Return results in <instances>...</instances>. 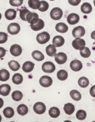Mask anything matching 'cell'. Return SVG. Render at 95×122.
Listing matches in <instances>:
<instances>
[{"label":"cell","mask_w":95,"mask_h":122,"mask_svg":"<svg viewBox=\"0 0 95 122\" xmlns=\"http://www.w3.org/2000/svg\"><path fill=\"white\" fill-rule=\"evenodd\" d=\"M22 47L20 45L18 44H14L12 45L10 47V52L11 54L14 56H18L22 54Z\"/></svg>","instance_id":"9"},{"label":"cell","mask_w":95,"mask_h":122,"mask_svg":"<svg viewBox=\"0 0 95 122\" xmlns=\"http://www.w3.org/2000/svg\"><path fill=\"white\" fill-rule=\"evenodd\" d=\"M87 117V113L83 110H79L76 112V118L78 120H84Z\"/></svg>","instance_id":"36"},{"label":"cell","mask_w":95,"mask_h":122,"mask_svg":"<svg viewBox=\"0 0 95 122\" xmlns=\"http://www.w3.org/2000/svg\"><path fill=\"white\" fill-rule=\"evenodd\" d=\"M30 11L27 9H23L20 10V18L23 21H27V15Z\"/></svg>","instance_id":"37"},{"label":"cell","mask_w":95,"mask_h":122,"mask_svg":"<svg viewBox=\"0 0 95 122\" xmlns=\"http://www.w3.org/2000/svg\"><path fill=\"white\" fill-rule=\"evenodd\" d=\"M39 20L38 15L37 13L29 12L27 15V21L30 24H34Z\"/></svg>","instance_id":"14"},{"label":"cell","mask_w":95,"mask_h":122,"mask_svg":"<svg viewBox=\"0 0 95 122\" xmlns=\"http://www.w3.org/2000/svg\"><path fill=\"white\" fill-rule=\"evenodd\" d=\"M32 56L34 59H35V60L38 61H43L44 59V58H45L43 54L41 52L38 51V50H34V51H33L32 53Z\"/></svg>","instance_id":"23"},{"label":"cell","mask_w":95,"mask_h":122,"mask_svg":"<svg viewBox=\"0 0 95 122\" xmlns=\"http://www.w3.org/2000/svg\"><path fill=\"white\" fill-rule=\"evenodd\" d=\"M48 114H49L50 117H52V118H57V117H58L60 115V110H59V108H57V107H52L49 110Z\"/></svg>","instance_id":"26"},{"label":"cell","mask_w":95,"mask_h":122,"mask_svg":"<svg viewBox=\"0 0 95 122\" xmlns=\"http://www.w3.org/2000/svg\"><path fill=\"white\" fill-rule=\"evenodd\" d=\"M9 66L10 69L13 71H18L20 69V64L15 61V60H11V61L9 62Z\"/></svg>","instance_id":"32"},{"label":"cell","mask_w":95,"mask_h":122,"mask_svg":"<svg viewBox=\"0 0 95 122\" xmlns=\"http://www.w3.org/2000/svg\"><path fill=\"white\" fill-rule=\"evenodd\" d=\"M78 85L80 87L86 88L90 84V81L85 77H81L80 78H79V80L78 81Z\"/></svg>","instance_id":"33"},{"label":"cell","mask_w":95,"mask_h":122,"mask_svg":"<svg viewBox=\"0 0 95 122\" xmlns=\"http://www.w3.org/2000/svg\"><path fill=\"white\" fill-rule=\"evenodd\" d=\"M80 20V17L76 13H71L67 17V22L71 25H74L77 24Z\"/></svg>","instance_id":"12"},{"label":"cell","mask_w":95,"mask_h":122,"mask_svg":"<svg viewBox=\"0 0 95 122\" xmlns=\"http://www.w3.org/2000/svg\"><path fill=\"white\" fill-rule=\"evenodd\" d=\"M12 82L16 85H20L23 82V77L20 73H15L12 77Z\"/></svg>","instance_id":"29"},{"label":"cell","mask_w":95,"mask_h":122,"mask_svg":"<svg viewBox=\"0 0 95 122\" xmlns=\"http://www.w3.org/2000/svg\"><path fill=\"white\" fill-rule=\"evenodd\" d=\"M94 5L95 6V0H94Z\"/></svg>","instance_id":"48"},{"label":"cell","mask_w":95,"mask_h":122,"mask_svg":"<svg viewBox=\"0 0 95 122\" xmlns=\"http://www.w3.org/2000/svg\"><path fill=\"white\" fill-rule=\"evenodd\" d=\"M64 112L68 115H71L73 113L75 112V106L71 103H66L64 106Z\"/></svg>","instance_id":"19"},{"label":"cell","mask_w":95,"mask_h":122,"mask_svg":"<svg viewBox=\"0 0 95 122\" xmlns=\"http://www.w3.org/2000/svg\"><path fill=\"white\" fill-rule=\"evenodd\" d=\"M50 18L53 20H59L62 18V17L63 15V11L60 8L55 7L51 10V11L50 13Z\"/></svg>","instance_id":"2"},{"label":"cell","mask_w":95,"mask_h":122,"mask_svg":"<svg viewBox=\"0 0 95 122\" xmlns=\"http://www.w3.org/2000/svg\"><path fill=\"white\" fill-rule=\"evenodd\" d=\"M48 9H49V4H48V3L47 1H43V0L41 1V5H40V7L38 8L39 11H41V12H45Z\"/></svg>","instance_id":"38"},{"label":"cell","mask_w":95,"mask_h":122,"mask_svg":"<svg viewBox=\"0 0 95 122\" xmlns=\"http://www.w3.org/2000/svg\"><path fill=\"white\" fill-rule=\"evenodd\" d=\"M58 80L61 81H64L68 78V73L65 70H59L57 73Z\"/></svg>","instance_id":"31"},{"label":"cell","mask_w":95,"mask_h":122,"mask_svg":"<svg viewBox=\"0 0 95 122\" xmlns=\"http://www.w3.org/2000/svg\"><path fill=\"white\" fill-rule=\"evenodd\" d=\"M68 1H69L70 5L74 6H76L78 4H80L81 0H68Z\"/></svg>","instance_id":"41"},{"label":"cell","mask_w":95,"mask_h":122,"mask_svg":"<svg viewBox=\"0 0 95 122\" xmlns=\"http://www.w3.org/2000/svg\"><path fill=\"white\" fill-rule=\"evenodd\" d=\"M3 114H4V115L5 117L9 119V118H11V117H13L14 116L15 112H14V110L12 107H6L4 110Z\"/></svg>","instance_id":"28"},{"label":"cell","mask_w":95,"mask_h":122,"mask_svg":"<svg viewBox=\"0 0 95 122\" xmlns=\"http://www.w3.org/2000/svg\"><path fill=\"white\" fill-rule=\"evenodd\" d=\"M55 29L57 32L59 33H62V34H64L68 31L69 30V27L66 24L63 23V22H59L57 23L55 26Z\"/></svg>","instance_id":"17"},{"label":"cell","mask_w":95,"mask_h":122,"mask_svg":"<svg viewBox=\"0 0 95 122\" xmlns=\"http://www.w3.org/2000/svg\"><path fill=\"white\" fill-rule=\"evenodd\" d=\"M50 36L46 31H43L42 33L38 34L37 36V42L39 44H41V45L47 43L48 42L50 41Z\"/></svg>","instance_id":"1"},{"label":"cell","mask_w":95,"mask_h":122,"mask_svg":"<svg viewBox=\"0 0 95 122\" xmlns=\"http://www.w3.org/2000/svg\"><path fill=\"white\" fill-rule=\"evenodd\" d=\"M46 52L48 56H53L56 55L57 52V50H56V47L53 45H48L46 48Z\"/></svg>","instance_id":"22"},{"label":"cell","mask_w":95,"mask_h":122,"mask_svg":"<svg viewBox=\"0 0 95 122\" xmlns=\"http://www.w3.org/2000/svg\"><path fill=\"white\" fill-rule=\"evenodd\" d=\"M1 13H0V20H1Z\"/></svg>","instance_id":"46"},{"label":"cell","mask_w":95,"mask_h":122,"mask_svg":"<svg viewBox=\"0 0 95 122\" xmlns=\"http://www.w3.org/2000/svg\"><path fill=\"white\" fill-rule=\"evenodd\" d=\"M81 11L85 13V14H89L92 11V7L91 6V4L90 3L85 2L82 4L81 7H80Z\"/></svg>","instance_id":"21"},{"label":"cell","mask_w":95,"mask_h":122,"mask_svg":"<svg viewBox=\"0 0 95 122\" xmlns=\"http://www.w3.org/2000/svg\"><path fill=\"white\" fill-rule=\"evenodd\" d=\"M90 95H91L92 97L95 98V85L92 86L90 88Z\"/></svg>","instance_id":"43"},{"label":"cell","mask_w":95,"mask_h":122,"mask_svg":"<svg viewBox=\"0 0 95 122\" xmlns=\"http://www.w3.org/2000/svg\"><path fill=\"white\" fill-rule=\"evenodd\" d=\"M6 55V50L2 47H0V58H2Z\"/></svg>","instance_id":"42"},{"label":"cell","mask_w":95,"mask_h":122,"mask_svg":"<svg viewBox=\"0 0 95 122\" xmlns=\"http://www.w3.org/2000/svg\"><path fill=\"white\" fill-rule=\"evenodd\" d=\"M41 68H42V71L44 73H53L55 71L56 67H55V64L53 62H51V61H46V62H44Z\"/></svg>","instance_id":"3"},{"label":"cell","mask_w":95,"mask_h":122,"mask_svg":"<svg viewBox=\"0 0 95 122\" xmlns=\"http://www.w3.org/2000/svg\"><path fill=\"white\" fill-rule=\"evenodd\" d=\"M10 77V73L6 69L0 70V81L6 82Z\"/></svg>","instance_id":"24"},{"label":"cell","mask_w":95,"mask_h":122,"mask_svg":"<svg viewBox=\"0 0 95 122\" xmlns=\"http://www.w3.org/2000/svg\"><path fill=\"white\" fill-rule=\"evenodd\" d=\"M85 34V29L82 26L76 27L72 31V35L75 38H81Z\"/></svg>","instance_id":"6"},{"label":"cell","mask_w":95,"mask_h":122,"mask_svg":"<svg viewBox=\"0 0 95 122\" xmlns=\"http://www.w3.org/2000/svg\"><path fill=\"white\" fill-rule=\"evenodd\" d=\"M17 112L21 116H25L28 113V107L24 104L19 105L17 107Z\"/></svg>","instance_id":"25"},{"label":"cell","mask_w":95,"mask_h":122,"mask_svg":"<svg viewBox=\"0 0 95 122\" xmlns=\"http://www.w3.org/2000/svg\"><path fill=\"white\" fill-rule=\"evenodd\" d=\"M70 68L73 71L78 72V71H80L82 69L83 64H82V62L80 61L75 59V60H73L70 63Z\"/></svg>","instance_id":"11"},{"label":"cell","mask_w":95,"mask_h":122,"mask_svg":"<svg viewBox=\"0 0 95 122\" xmlns=\"http://www.w3.org/2000/svg\"><path fill=\"white\" fill-rule=\"evenodd\" d=\"M11 90V87L9 85L4 84L0 85V95L3 96H6L10 94Z\"/></svg>","instance_id":"16"},{"label":"cell","mask_w":95,"mask_h":122,"mask_svg":"<svg viewBox=\"0 0 95 122\" xmlns=\"http://www.w3.org/2000/svg\"><path fill=\"white\" fill-rule=\"evenodd\" d=\"M22 70L25 73H30L34 70V64L32 61H25L22 65Z\"/></svg>","instance_id":"18"},{"label":"cell","mask_w":95,"mask_h":122,"mask_svg":"<svg viewBox=\"0 0 95 122\" xmlns=\"http://www.w3.org/2000/svg\"><path fill=\"white\" fill-rule=\"evenodd\" d=\"M64 38L62 36H56L53 39V44L56 47H62L64 44Z\"/></svg>","instance_id":"15"},{"label":"cell","mask_w":95,"mask_h":122,"mask_svg":"<svg viewBox=\"0 0 95 122\" xmlns=\"http://www.w3.org/2000/svg\"><path fill=\"white\" fill-rule=\"evenodd\" d=\"M91 38L95 41V31H93L91 34Z\"/></svg>","instance_id":"45"},{"label":"cell","mask_w":95,"mask_h":122,"mask_svg":"<svg viewBox=\"0 0 95 122\" xmlns=\"http://www.w3.org/2000/svg\"><path fill=\"white\" fill-rule=\"evenodd\" d=\"M9 4L12 6L18 7L22 5L23 0H9Z\"/></svg>","instance_id":"39"},{"label":"cell","mask_w":95,"mask_h":122,"mask_svg":"<svg viewBox=\"0 0 95 122\" xmlns=\"http://www.w3.org/2000/svg\"><path fill=\"white\" fill-rule=\"evenodd\" d=\"M29 6L34 10L38 9L41 5V1L39 0H29L28 1Z\"/></svg>","instance_id":"30"},{"label":"cell","mask_w":95,"mask_h":122,"mask_svg":"<svg viewBox=\"0 0 95 122\" xmlns=\"http://www.w3.org/2000/svg\"><path fill=\"white\" fill-rule=\"evenodd\" d=\"M16 10L12 9H8L6 12H5V17L8 20H13L16 18Z\"/></svg>","instance_id":"20"},{"label":"cell","mask_w":95,"mask_h":122,"mask_svg":"<svg viewBox=\"0 0 95 122\" xmlns=\"http://www.w3.org/2000/svg\"><path fill=\"white\" fill-rule=\"evenodd\" d=\"M1 121V114H0V122Z\"/></svg>","instance_id":"47"},{"label":"cell","mask_w":95,"mask_h":122,"mask_svg":"<svg viewBox=\"0 0 95 122\" xmlns=\"http://www.w3.org/2000/svg\"><path fill=\"white\" fill-rule=\"evenodd\" d=\"M33 110L35 112L38 114H42L46 112V106L42 102H37L34 105Z\"/></svg>","instance_id":"4"},{"label":"cell","mask_w":95,"mask_h":122,"mask_svg":"<svg viewBox=\"0 0 95 122\" xmlns=\"http://www.w3.org/2000/svg\"><path fill=\"white\" fill-rule=\"evenodd\" d=\"M70 96H71V98L74 101H80V100L81 99V98H82L81 94H80L78 91L75 90V89L71 90V91L70 92Z\"/></svg>","instance_id":"27"},{"label":"cell","mask_w":95,"mask_h":122,"mask_svg":"<svg viewBox=\"0 0 95 122\" xmlns=\"http://www.w3.org/2000/svg\"><path fill=\"white\" fill-rule=\"evenodd\" d=\"M3 105H4V100L0 98V109L3 107Z\"/></svg>","instance_id":"44"},{"label":"cell","mask_w":95,"mask_h":122,"mask_svg":"<svg viewBox=\"0 0 95 122\" xmlns=\"http://www.w3.org/2000/svg\"><path fill=\"white\" fill-rule=\"evenodd\" d=\"M72 46L74 49L80 50L81 48L85 46V41L84 39H82L80 38H76V39H74L72 42Z\"/></svg>","instance_id":"8"},{"label":"cell","mask_w":95,"mask_h":122,"mask_svg":"<svg viewBox=\"0 0 95 122\" xmlns=\"http://www.w3.org/2000/svg\"><path fill=\"white\" fill-rule=\"evenodd\" d=\"M8 32L11 35H16L20 31V26L18 23H11L8 26Z\"/></svg>","instance_id":"7"},{"label":"cell","mask_w":95,"mask_h":122,"mask_svg":"<svg viewBox=\"0 0 95 122\" xmlns=\"http://www.w3.org/2000/svg\"><path fill=\"white\" fill-rule=\"evenodd\" d=\"M80 54L81 56H83V58H88L91 55V51L89 47L85 46L80 50Z\"/></svg>","instance_id":"34"},{"label":"cell","mask_w":95,"mask_h":122,"mask_svg":"<svg viewBox=\"0 0 95 122\" xmlns=\"http://www.w3.org/2000/svg\"><path fill=\"white\" fill-rule=\"evenodd\" d=\"M50 1H55V0H50Z\"/></svg>","instance_id":"49"},{"label":"cell","mask_w":95,"mask_h":122,"mask_svg":"<svg viewBox=\"0 0 95 122\" xmlns=\"http://www.w3.org/2000/svg\"><path fill=\"white\" fill-rule=\"evenodd\" d=\"M12 98L13 101H20L22 100V97H23V94L22 93L20 92V91H14L13 93H12Z\"/></svg>","instance_id":"35"},{"label":"cell","mask_w":95,"mask_h":122,"mask_svg":"<svg viewBox=\"0 0 95 122\" xmlns=\"http://www.w3.org/2000/svg\"><path fill=\"white\" fill-rule=\"evenodd\" d=\"M44 25H45V24H44L43 20L42 19L39 18V20H38L36 23H34V24H30V27H31V29L33 31H40L41 29H42L44 27Z\"/></svg>","instance_id":"13"},{"label":"cell","mask_w":95,"mask_h":122,"mask_svg":"<svg viewBox=\"0 0 95 122\" xmlns=\"http://www.w3.org/2000/svg\"><path fill=\"white\" fill-rule=\"evenodd\" d=\"M8 40V35L4 32H0V44L5 43Z\"/></svg>","instance_id":"40"},{"label":"cell","mask_w":95,"mask_h":122,"mask_svg":"<svg viewBox=\"0 0 95 122\" xmlns=\"http://www.w3.org/2000/svg\"><path fill=\"white\" fill-rule=\"evenodd\" d=\"M55 60L58 64H64L67 61V55L64 52H59L55 55Z\"/></svg>","instance_id":"10"},{"label":"cell","mask_w":95,"mask_h":122,"mask_svg":"<svg viewBox=\"0 0 95 122\" xmlns=\"http://www.w3.org/2000/svg\"><path fill=\"white\" fill-rule=\"evenodd\" d=\"M39 83L43 87H49L53 84V79L50 76L43 75L40 78Z\"/></svg>","instance_id":"5"}]
</instances>
